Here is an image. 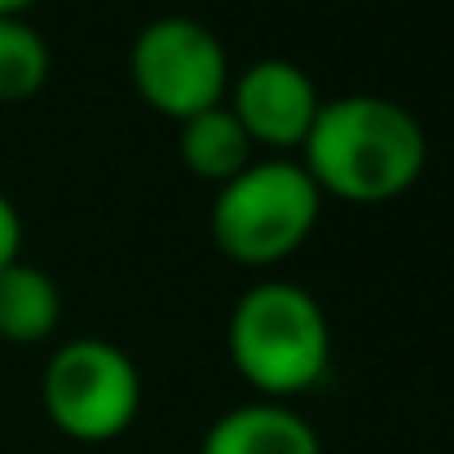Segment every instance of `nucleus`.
<instances>
[{"label":"nucleus","instance_id":"f257e3e1","mask_svg":"<svg viewBox=\"0 0 454 454\" xmlns=\"http://www.w3.org/2000/svg\"><path fill=\"white\" fill-rule=\"evenodd\" d=\"M424 159L428 137L402 102L348 93L317 106L301 168L322 194L348 203H388L419 181Z\"/></svg>","mask_w":454,"mask_h":454},{"label":"nucleus","instance_id":"f03ea898","mask_svg":"<svg viewBox=\"0 0 454 454\" xmlns=\"http://www.w3.org/2000/svg\"><path fill=\"white\" fill-rule=\"evenodd\" d=\"M230 357L265 397L304 393L326 375L331 326L322 304L296 283H256L230 313Z\"/></svg>","mask_w":454,"mask_h":454},{"label":"nucleus","instance_id":"7ed1b4c3","mask_svg":"<svg viewBox=\"0 0 454 454\" xmlns=\"http://www.w3.org/2000/svg\"><path fill=\"white\" fill-rule=\"evenodd\" d=\"M322 190L296 159L247 163L212 199V239L239 265H278L313 234Z\"/></svg>","mask_w":454,"mask_h":454},{"label":"nucleus","instance_id":"20e7f679","mask_svg":"<svg viewBox=\"0 0 454 454\" xmlns=\"http://www.w3.org/2000/svg\"><path fill=\"white\" fill-rule=\"evenodd\" d=\"M40 397L58 433L75 442H115L137 419L142 375L124 348L106 340H71L49 357Z\"/></svg>","mask_w":454,"mask_h":454},{"label":"nucleus","instance_id":"39448f33","mask_svg":"<svg viewBox=\"0 0 454 454\" xmlns=\"http://www.w3.org/2000/svg\"><path fill=\"white\" fill-rule=\"evenodd\" d=\"M129 75L146 106L181 124L207 106H221L230 89V58L212 27L163 13L137 31L129 49Z\"/></svg>","mask_w":454,"mask_h":454},{"label":"nucleus","instance_id":"423d86ee","mask_svg":"<svg viewBox=\"0 0 454 454\" xmlns=\"http://www.w3.org/2000/svg\"><path fill=\"white\" fill-rule=\"evenodd\" d=\"M317 106H322V98H317L309 71L287 58L252 62L234 80V98H230V111L243 124V133L252 137V146L265 142L278 151L304 146V137L317 120Z\"/></svg>","mask_w":454,"mask_h":454},{"label":"nucleus","instance_id":"0eeeda50","mask_svg":"<svg viewBox=\"0 0 454 454\" xmlns=\"http://www.w3.org/2000/svg\"><path fill=\"white\" fill-rule=\"evenodd\" d=\"M199 454H322V442L296 411L278 402H247L207 428Z\"/></svg>","mask_w":454,"mask_h":454},{"label":"nucleus","instance_id":"6e6552de","mask_svg":"<svg viewBox=\"0 0 454 454\" xmlns=\"http://www.w3.org/2000/svg\"><path fill=\"white\" fill-rule=\"evenodd\" d=\"M62 317V292L58 283L27 265L22 256L0 270V335L13 344H40L53 335Z\"/></svg>","mask_w":454,"mask_h":454},{"label":"nucleus","instance_id":"1a4fd4ad","mask_svg":"<svg viewBox=\"0 0 454 454\" xmlns=\"http://www.w3.org/2000/svg\"><path fill=\"white\" fill-rule=\"evenodd\" d=\"M181 159L194 176L225 185L230 176H239L252 163V137L243 133L234 111L221 102V106H207V111L181 120Z\"/></svg>","mask_w":454,"mask_h":454},{"label":"nucleus","instance_id":"9d476101","mask_svg":"<svg viewBox=\"0 0 454 454\" xmlns=\"http://www.w3.org/2000/svg\"><path fill=\"white\" fill-rule=\"evenodd\" d=\"M49 80V44L27 18H0V102L35 98Z\"/></svg>","mask_w":454,"mask_h":454},{"label":"nucleus","instance_id":"9b49d317","mask_svg":"<svg viewBox=\"0 0 454 454\" xmlns=\"http://www.w3.org/2000/svg\"><path fill=\"white\" fill-rule=\"evenodd\" d=\"M18 252H22V216H18V207L0 194V270L13 265Z\"/></svg>","mask_w":454,"mask_h":454},{"label":"nucleus","instance_id":"f8f14e48","mask_svg":"<svg viewBox=\"0 0 454 454\" xmlns=\"http://www.w3.org/2000/svg\"><path fill=\"white\" fill-rule=\"evenodd\" d=\"M35 0H0V18H22V9H31Z\"/></svg>","mask_w":454,"mask_h":454}]
</instances>
